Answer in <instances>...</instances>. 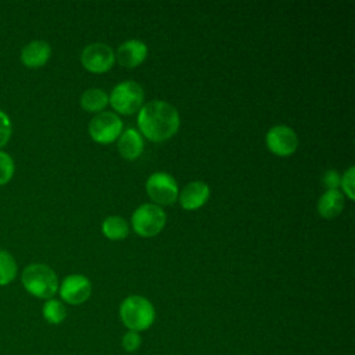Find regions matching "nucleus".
I'll use <instances>...</instances> for the list:
<instances>
[{
	"label": "nucleus",
	"instance_id": "15",
	"mask_svg": "<svg viewBox=\"0 0 355 355\" xmlns=\"http://www.w3.org/2000/svg\"><path fill=\"white\" fill-rule=\"evenodd\" d=\"M344 208V197L340 190H326L318 201V212L323 218H334Z\"/></svg>",
	"mask_w": 355,
	"mask_h": 355
},
{
	"label": "nucleus",
	"instance_id": "22",
	"mask_svg": "<svg viewBox=\"0 0 355 355\" xmlns=\"http://www.w3.org/2000/svg\"><path fill=\"white\" fill-rule=\"evenodd\" d=\"M344 189V193L348 196L349 200H354L355 194H354V166H349L344 175L341 176V183H340Z\"/></svg>",
	"mask_w": 355,
	"mask_h": 355
},
{
	"label": "nucleus",
	"instance_id": "23",
	"mask_svg": "<svg viewBox=\"0 0 355 355\" xmlns=\"http://www.w3.org/2000/svg\"><path fill=\"white\" fill-rule=\"evenodd\" d=\"M140 336L137 334V331H132L129 330L123 338H122V345L123 348L128 351V352H132V351H136L139 347H140Z\"/></svg>",
	"mask_w": 355,
	"mask_h": 355
},
{
	"label": "nucleus",
	"instance_id": "21",
	"mask_svg": "<svg viewBox=\"0 0 355 355\" xmlns=\"http://www.w3.org/2000/svg\"><path fill=\"white\" fill-rule=\"evenodd\" d=\"M11 136V122L10 118L0 110V148L7 144Z\"/></svg>",
	"mask_w": 355,
	"mask_h": 355
},
{
	"label": "nucleus",
	"instance_id": "19",
	"mask_svg": "<svg viewBox=\"0 0 355 355\" xmlns=\"http://www.w3.org/2000/svg\"><path fill=\"white\" fill-rule=\"evenodd\" d=\"M43 316L51 324L61 323L67 316V309L58 300H47L43 305Z\"/></svg>",
	"mask_w": 355,
	"mask_h": 355
},
{
	"label": "nucleus",
	"instance_id": "5",
	"mask_svg": "<svg viewBox=\"0 0 355 355\" xmlns=\"http://www.w3.org/2000/svg\"><path fill=\"white\" fill-rule=\"evenodd\" d=\"M166 222V215L157 204H141L132 214L133 230L141 237L158 234Z\"/></svg>",
	"mask_w": 355,
	"mask_h": 355
},
{
	"label": "nucleus",
	"instance_id": "17",
	"mask_svg": "<svg viewBox=\"0 0 355 355\" xmlns=\"http://www.w3.org/2000/svg\"><path fill=\"white\" fill-rule=\"evenodd\" d=\"M103 233L111 239V240H121L125 239L129 233V226L128 222L118 215L107 216L101 225Z\"/></svg>",
	"mask_w": 355,
	"mask_h": 355
},
{
	"label": "nucleus",
	"instance_id": "24",
	"mask_svg": "<svg viewBox=\"0 0 355 355\" xmlns=\"http://www.w3.org/2000/svg\"><path fill=\"white\" fill-rule=\"evenodd\" d=\"M323 183L327 187V190H337V187L341 183V176L336 169H329L323 175Z\"/></svg>",
	"mask_w": 355,
	"mask_h": 355
},
{
	"label": "nucleus",
	"instance_id": "13",
	"mask_svg": "<svg viewBox=\"0 0 355 355\" xmlns=\"http://www.w3.org/2000/svg\"><path fill=\"white\" fill-rule=\"evenodd\" d=\"M51 55V47L44 40H33L24 46L21 61L28 68H39L44 65Z\"/></svg>",
	"mask_w": 355,
	"mask_h": 355
},
{
	"label": "nucleus",
	"instance_id": "4",
	"mask_svg": "<svg viewBox=\"0 0 355 355\" xmlns=\"http://www.w3.org/2000/svg\"><path fill=\"white\" fill-rule=\"evenodd\" d=\"M144 90L140 83L135 80H123L118 83L111 94L108 96V103L112 108L123 115H130L139 111L143 105Z\"/></svg>",
	"mask_w": 355,
	"mask_h": 355
},
{
	"label": "nucleus",
	"instance_id": "16",
	"mask_svg": "<svg viewBox=\"0 0 355 355\" xmlns=\"http://www.w3.org/2000/svg\"><path fill=\"white\" fill-rule=\"evenodd\" d=\"M108 104V94L97 87L87 89L80 97V105L89 112H100Z\"/></svg>",
	"mask_w": 355,
	"mask_h": 355
},
{
	"label": "nucleus",
	"instance_id": "3",
	"mask_svg": "<svg viewBox=\"0 0 355 355\" xmlns=\"http://www.w3.org/2000/svg\"><path fill=\"white\" fill-rule=\"evenodd\" d=\"M119 316L123 324L132 331L148 329L154 322V306L141 295L126 297L119 306Z\"/></svg>",
	"mask_w": 355,
	"mask_h": 355
},
{
	"label": "nucleus",
	"instance_id": "7",
	"mask_svg": "<svg viewBox=\"0 0 355 355\" xmlns=\"http://www.w3.org/2000/svg\"><path fill=\"white\" fill-rule=\"evenodd\" d=\"M122 132V121L114 112H98L89 123V133L97 143H111Z\"/></svg>",
	"mask_w": 355,
	"mask_h": 355
},
{
	"label": "nucleus",
	"instance_id": "8",
	"mask_svg": "<svg viewBox=\"0 0 355 355\" xmlns=\"http://www.w3.org/2000/svg\"><path fill=\"white\" fill-rule=\"evenodd\" d=\"M80 61L87 71L101 73L114 65L115 54L112 49L105 43H92L83 49Z\"/></svg>",
	"mask_w": 355,
	"mask_h": 355
},
{
	"label": "nucleus",
	"instance_id": "18",
	"mask_svg": "<svg viewBox=\"0 0 355 355\" xmlns=\"http://www.w3.org/2000/svg\"><path fill=\"white\" fill-rule=\"evenodd\" d=\"M17 276V262L12 255L0 250V286H6Z\"/></svg>",
	"mask_w": 355,
	"mask_h": 355
},
{
	"label": "nucleus",
	"instance_id": "12",
	"mask_svg": "<svg viewBox=\"0 0 355 355\" xmlns=\"http://www.w3.org/2000/svg\"><path fill=\"white\" fill-rule=\"evenodd\" d=\"M115 57L122 67L135 68L147 57V46L139 39L126 40L118 47Z\"/></svg>",
	"mask_w": 355,
	"mask_h": 355
},
{
	"label": "nucleus",
	"instance_id": "9",
	"mask_svg": "<svg viewBox=\"0 0 355 355\" xmlns=\"http://www.w3.org/2000/svg\"><path fill=\"white\" fill-rule=\"evenodd\" d=\"M268 148L280 157L291 155L298 147L297 133L286 125H276L266 133Z\"/></svg>",
	"mask_w": 355,
	"mask_h": 355
},
{
	"label": "nucleus",
	"instance_id": "11",
	"mask_svg": "<svg viewBox=\"0 0 355 355\" xmlns=\"http://www.w3.org/2000/svg\"><path fill=\"white\" fill-rule=\"evenodd\" d=\"M209 197V186L205 182L194 180L187 183L179 193V202L180 205L187 209L193 211L202 207Z\"/></svg>",
	"mask_w": 355,
	"mask_h": 355
},
{
	"label": "nucleus",
	"instance_id": "20",
	"mask_svg": "<svg viewBox=\"0 0 355 355\" xmlns=\"http://www.w3.org/2000/svg\"><path fill=\"white\" fill-rule=\"evenodd\" d=\"M12 175H14L12 158L7 153L0 151V186L10 182Z\"/></svg>",
	"mask_w": 355,
	"mask_h": 355
},
{
	"label": "nucleus",
	"instance_id": "6",
	"mask_svg": "<svg viewBox=\"0 0 355 355\" xmlns=\"http://www.w3.org/2000/svg\"><path fill=\"white\" fill-rule=\"evenodd\" d=\"M146 189L151 200L157 204L169 205L178 198V183L175 178L166 172H155L148 176Z\"/></svg>",
	"mask_w": 355,
	"mask_h": 355
},
{
	"label": "nucleus",
	"instance_id": "10",
	"mask_svg": "<svg viewBox=\"0 0 355 355\" xmlns=\"http://www.w3.org/2000/svg\"><path fill=\"white\" fill-rule=\"evenodd\" d=\"M92 294V283L90 280L83 275H69L67 276L60 287V295L61 298L71 304V305H79L85 302Z\"/></svg>",
	"mask_w": 355,
	"mask_h": 355
},
{
	"label": "nucleus",
	"instance_id": "1",
	"mask_svg": "<svg viewBox=\"0 0 355 355\" xmlns=\"http://www.w3.org/2000/svg\"><path fill=\"white\" fill-rule=\"evenodd\" d=\"M137 123L147 139L153 141H164L178 132L180 116L172 104L162 100H154L139 110Z\"/></svg>",
	"mask_w": 355,
	"mask_h": 355
},
{
	"label": "nucleus",
	"instance_id": "2",
	"mask_svg": "<svg viewBox=\"0 0 355 355\" xmlns=\"http://www.w3.org/2000/svg\"><path fill=\"white\" fill-rule=\"evenodd\" d=\"M22 284L28 293L37 298L50 300L58 290L55 272L44 263H31L22 272Z\"/></svg>",
	"mask_w": 355,
	"mask_h": 355
},
{
	"label": "nucleus",
	"instance_id": "14",
	"mask_svg": "<svg viewBox=\"0 0 355 355\" xmlns=\"http://www.w3.org/2000/svg\"><path fill=\"white\" fill-rule=\"evenodd\" d=\"M143 137L136 129H126L122 135H119L118 140V151L126 159H136L143 151Z\"/></svg>",
	"mask_w": 355,
	"mask_h": 355
}]
</instances>
